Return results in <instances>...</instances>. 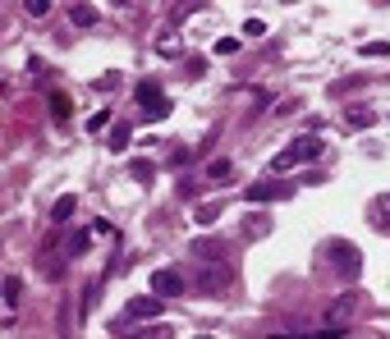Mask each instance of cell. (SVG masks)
Instances as JSON below:
<instances>
[{
	"instance_id": "1",
	"label": "cell",
	"mask_w": 390,
	"mask_h": 339,
	"mask_svg": "<svg viewBox=\"0 0 390 339\" xmlns=\"http://www.w3.org/2000/svg\"><path fill=\"white\" fill-rule=\"evenodd\" d=\"M317 156H322V138H317V133H303L285 152L271 156V175H285V170H294V165H303V161H317Z\"/></svg>"
},
{
	"instance_id": "2",
	"label": "cell",
	"mask_w": 390,
	"mask_h": 339,
	"mask_svg": "<svg viewBox=\"0 0 390 339\" xmlns=\"http://www.w3.org/2000/svg\"><path fill=\"white\" fill-rule=\"evenodd\" d=\"M230 285H234V271L230 266H198V271H193V289H198V294H230Z\"/></svg>"
},
{
	"instance_id": "3",
	"label": "cell",
	"mask_w": 390,
	"mask_h": 339,
	"mask_svg": "<svg viewBox=\"0 0 390 339\" xmlns=\"http://www.w3.org/2000/svg\"><path fill=\"white\" fill-rule=\"evenodd\" d=\"M138 106H143L147 120H166L170 115V97L156 88V83H138Z\"/></svg>"
},
{
	"instance_id": "4",
	"label": "cell",
	"mask_w": 390,
	"mask_h": 339,
	"mask_svg": "<svg viewBox=\"0 0 390 339\" xmlns=\"http://www.w3.org/2000/svg\"><path fill=\"white\" fill-rule=\"evenodd\" d=\"M331 262H335V271L345 275L349 285L363 275V262H358V248H354V243H331Z\"/></svg>"
},
{
	"instance_id": "5",
	"label": "cell",
	"mask_w": 390,
	"mask_h": 339,
	"mask_svg": "<svg viewBox=\"0 0 390 339\" xmlns=\"http://www.w3.org/2000/svg\"><path fill=\"white\" fill-rule=\"evenodd\" d=\"M161 303H166V298H156V294L129 298V303H124V321H156L161 317Z\"/></svg>"
},
{
	"instance_id": "6",
	"label": "cell",
	"mask_w": 390,
	"mask_h": 339,
	"mask_svg": "<svg viewBox=\"0 0 390 339\" xmlns=\"http://www.w3.org/2000/svg\"><path fill=\"white\" fill-rule=\"evenodd\" d=\"M152 294L156 298H179L184 294V275L179 271H152Z\"/></svg>"
},
{
	"instance_id": "7",
	"label": "cell",
	"mask_w": 390,
	"mask_h": 339,
	"mask_svg": "<svg viewBox=\"0 0 390 339\" xmlns=\"http://www.w3.org/2000/svg\"><path fill=\"white\" fill-rule=\"evenodd\" d=\"M221 252H225L221 239H193V257H198L202 266H216V262H221Z\"/></svg>"
},
{
	"instance_id": "8",
	"label": "cell",
	"mask_w": 390,
	"mask_h": 339,
	"mask_svg": "<svg viewBox=\"0 0 390 339\" xmlns=\"http://www.w3.org/2000/svg\"><path fill=\"white\" fill-rule=\"evenodd\" d=\"M368 216H372V230L390 234V193H381L377 202H372V207H368Z\"/></svg>"
},
{
	"instance_id": "9",
	"label": "cell",
	"mask_w": 390,
	"mask_h": 339,
	"mask_svg": "<svg viewBox=\"0 0 390 339\" xmlns=\"http://www.w3.org/2000/svg\"><path fill=\"white\" fill-rule=\"evenodd\" d=\"M354 312H358V298L345 294V298H335V303H331V312H326V317H331V326H345Z\"/></svg>"
},
{
	"instance_id": "10",
	"label": "cell",
	"mask_w": 390,
	"mask_h": 339,
	"mask_svg": "<svg viewBox=\"0 0 390 339\" xmlns=\"http://www.w3.org/2000/svg\"><path fill=\"white\" fill-rule=\"evenodd\" d=\"M78 211V197L74 193H60L56 197V207H51V225H69V216Z\"/></svg>"
},
{
	"instance_id": "11",
	"label": "cell",
	"mask_w": 390,
	"mask_h": 339,
	"mask_svg": "<svg viewBox=\"0 0 390 339\" xmlns=\"http://www.w3.org/2000/svg\"><path fill=\"white\" fill-rule=\"evenodd\" d=\"M271 197H290V188H280V184H253L248 188V202H271Z\"/></svg>"
},
{
	"instance_id": "12",
	"label": "cell",
	"mask_w": 390,
	"mask_h": 339,
	"mask_svg": "<svg viewBox=\"0 0 390 339\" xmlns=\"http://www.w3.org/2000/svg\"><path fill=\"white\" fill-rule=\"evenodd\" d=\"M88 243H92V234H88V230L69 234V243H65V257H78V252H88Z\"/></svg>"
},
{
	"instance_id": "13",
	"label": "cell",
	"mask_w": 390,
	"mask_h": 339,
	"mask_svg": "<svg viewBox=\"0 0 390 339\" xmlns=\"http://www.w3.org/2000/svg\"><path fill=\"white\" fill-rule=\"evenodd\" d=\"M69 19H74L78 28H92V23H97V10H92V5H74V10H69Z\"/></svg>"
},
{
	"instance_id": "14",
	"label": "cell",
	"mask_w": 390,
	"mask_h": 339,
	"mask_svg": "<svg viewBox=\"0 0 390 339\" xmlns=\"http://www.w3.org/2000/svg\"><path fill=\"white\" fill-rule=\"evenodd\" d=\"M19 294H23V280L19 275H5V307L14 312V303H19Z\"/></svg>"
},
{
	"instance_id": "15",
	"label": "cell",
	"mask_w": 390,
	"mask_h": 339,
	"mask_svg": "<svg viewBox=\"0 0 390 339\" xmlns=\"http://www.w3.org/2000/svg\"><path fill=\"white\" fill-rule=\"evenodd\" d=\"M51 110H56V120H69V110H74V101H69L65 92H51Z\"/></svg>"
},
{
	"instance_id": "16",
	"label": "cell",
	"mask_w": 390,
	"mask_h": 339,
	"mask_svg": "<svg viewBox=\"0 0 390 339\" xmlns=\"http://www.w3.org/2000/svg\"><path fill=\"white\" fill-rule=\"evenodd\" d=\"M372 120H377V115H372L368 106H358V110H349V129H368Z\"/></svg>"
},
{
	"instance_id": "17",
	"label": "cell",
	"mask_w": 390,
	"mask_h": 339,
	"mask_svg": "<svg viewBox=\"0 0 390 339\" xmlns=\"http://www.w3.org/2000/svg\"><path fill=\"white\" fill-rule=\"evenodd\" d=\"M129 175H134L138 184H147V179L156 175V165H152V161H134V165H129Z\"/></svg>"
},
{
	"instance_id": "18",
	"label": "cell",
	"mask_w": 390,
	"mask_h": 339,
	"mask_svg": "<svg viewBox=\"0 0 390 339\" xmlns=\"http://www.w3.org/2000/svg\"><path fill=\"white\" fill-rule=\"evenodd\" d=\"M129 138H134V133H129V124H115V129H111V147H115V152H120Z\"/></svg>"
},
{
	"instance_id": "19",
	"label": "cell",
	"mask_w": 390,
	"mask_h": 339,
	"mask_svg": "<svg viewBox=\"0 0 390 339\" xmlns=\"http://www.w3.org/2000/svg\"><path fill=\"white\" fill-rule=\"evenodd\" d=\"M221 211H225V202H207V207L198 211V220H202V225H212V220L221 216Z\"/></svg>"
},
{
	"instance_id": "20",
	"label": "cell",
	"mask_w": 390,
	"mask_h": 339,
	"mask_svg": "<svg viewBox=\"0 0 390 339\" xmlns=\"http://www.w3.org/2000/svg\"><path fill=\"white\" fill-rule=\"evenodd\" d=\"M156 51H161V55H179V51H184V46H179V37H175V33H166V37H161V46H156Z\"/></svg>"
},
{
	"instance_id": "21",
	"label": "cell",
	"mask_w": 390,
	"mask_h": 339,
	"mask_svg": "<svg viewBox=\"0 0 390 339\" xmlns=\"http://www.w3.org/2000/svg\"><path fill=\"white\" fill-rule=\"evenodd\" d=\"M37 266H42V275H46V280H60V275H65V262H46V257H42Z\"/></svg>"
},
{
	"instance_id": "22",
	"label": "cell",
	"mask_w": 390,
	"mask_h": 339,
	"mask_svg": "<svg viewBox=\"0 0 390 339\" xmlns=\"http://www.w3.org/2000/svg\"><path fill=\"white\" fill-rule=\"evenodd\" d=\"M106 124H111V110H97V115H92V120H88V129H92V133H101V129H106Z\"/></svg>"
},
{
	"instance_id": "23",
	"label": "cell",
	"mask_w": 390,
	"mask_h": 339,
	"mask_svg": "<svg viewBox=\"0 0 390 339\" xmlns=\"http://www.w3.org/2000/svg\"><path fill=\"white\" fill-rule=\"evenodd\" d=\"M262 230H267V220H262V216H248V225H244V234H248V239H257Z\"/></svg>"
},
{
	"instance_id": "24",
	"label": "cell",
	"mask_w": 390,
	"mask_h": 339,
	"mask_svg": "<svg viewBox=\"0 0 390 339\" xmlns=\"http://www.w3.org/2000/svg\"><path fill=\"white\" fill-rule=\"evenodd\" d=\"M239 51V37H221V42H216V55H234Z\"/></svg>"
},
{
	"instance_id": "25",
	"label": "cell",
	"mask_w": 390,
	"mask_h": 339,
	"mask_svg": "<svg viewBox=\"0 0 390 339\" xmlns=\"http://www.w3.org/2000/svg\"><path fill=\"white\" fill-rule=\"evenodd\" d=\"M230 175H234L230 161H212V179H230Z\"/></svg>"
},
{
	"instance_id": "26",
	"label": "cell",
	"mask_w": 390,
	"mask_h": 339,
	"mask_svg": "<svg viewBox=\"0 0 390 339\" xmlns=\"http://www.w3.org/2000/svg\"><path fill=\"white\" fill-rule=\"evenodd\" d=\"M28 14H33V19H42V14H51V0H28Z\"/></svg>"
},
{
	"instance_id": "27",
	"label": "cell",
	"mask_w": 390,
	"mask_h": 339,
	"mask_svg": "<svg viewBox=\"0 0 390 339\" xmlns=\"http://www.w3.org/2000/svg\"><path fill=\"white\" fill-rule=\"evenodd\" d=\"M244 33H248V37H262V33H267V23H262V19H248Z\"/></svg>"
},
{
	"instance_id": "28",
	"label": "cell",
	"mask_w": 390,
	"mask_h": 339,
	"mask_svg": "<svg viewBox=\"0 0 390 339\" xmlns=\"http://www.w3.org/2000/svg\"><path fill=\"white\" fill-rule=\"evenodd\" d=\"M363 55H390V46L386 42H368V46H363Z\"/></svg>"
},
{
	"instance_id": "29",
	"label": "cell",
	"mask_w": 390,
	"mask_h": 339,
	"mask_svg": "<svg viewBox=\"0 0 390 339\" xmlns=\"http://www.w3.org/2000/svg\"><path fill=\"white\" fill-rule=\"evenodd\" d=\"M202 69H207V60H202V55H193V60H189V74L202 78Z\"/></svg>"
},
{
	"instance_id": "30",
	"label": "cell",
	"mask_w": 390,
	"mask_h": 339,
	"mask_svg": "<svg viewBox=\"0 0 390 339\" xmlns=\"http://www.w3.org/2000/svg\"><path fill=\"white\" fill-rule=\"evenodd\" d=\"M198 339H212V335H198Z\"/></svg>"
}]
</instances>
